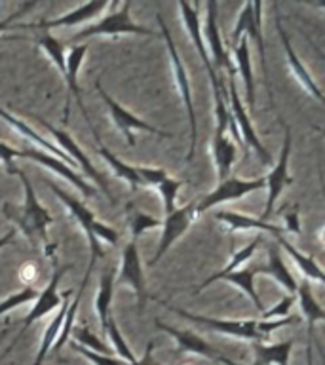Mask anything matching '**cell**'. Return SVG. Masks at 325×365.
Masks as SVG:
<instances>
[{"instance_id": "cell-35", "label": "cell", "mask_w": 325, "mask_h": 365, "mask_svg": "<svg viewBox=\"0 0 325 365\" xmlns=\"http://www.w3.org/2000/svg\"><path fill=\"white\" fill-rule=\"evenodd\" d=\"M276 242H278V244L282 245L287 253H289L291 259L296 262V267H299V270H301L304 278L316 279V282H324V272H321V268L318 267V262L314 261L312 257H306L304 253H301V251L296 250L295 245L291 244L289 240L284 238V234L278 236Z\"/></svg>"}, {"instance_id": "cell-12", "label": "cell", "mask_w": 325, "mask_h": 365, "mask_svg": "<svg viewBox=\"0 0 325 365\" xmlns=\"http://www.w3.org/2000/svg\"><path fill=\"white\" fill-rule=\"evenodd\" d=\"M289 156H291V128L285 124V139H284V147H282V153H279V158L276 162V165L272 168V171L264 177L268 187V198L267 205H264V213L262 217H259L261 221H267L268 217L272 215L274 205L278 202L279 194L284 192L285 187H289L293 182V177H289L287 173V168H289Z\"/></svg>"}, {"instance_id": "cell-2", "label": "cell", "mask_w": 325, "mask_h": 365, "mask_svg": "<svg viewBox=\"0 0 325 365\" xmlns=\"http://www.w3.org/2000/svg\"><path fill=\"white\" fill-rule=\"evenodd\" d=\"M175 314L181 318L190 319L194 324H200L211 331H219L221 335L234 336V339H242V341L249 342H264L270 336V333L284 325H289L293 322H299V318H282V319H270V322H262V319H225V318H210V316H198V314L187 312L181 308L170 307Z\"/></svg>"}, {"instance_id": "cell-27", "label": "cell", "mask_w": 325, "mask_h": 365, "mask_svg": "<svg viewBox=\"0 0 325 365\" xmlns=\"http://www.w3.org/2000/svg\"><path fill=\"white\" fill-rule=\"evenodd\" d=\"M291 348H293V341L279 342V344L253 342V350H255L253 365H287Z\"/></svg>"}, {"instance_id": "cell-19", "label": "cell", "mask_w": 325, "mask_h": 365, "mask_svg": "<svg viewBox=\"0 0 325 365\" xmlns=\"http://www.w3.org/2000/svg\"><path fill=\"white\" fill-rule=\"evenodd\" d=\"M205 10H207V19H205V36H207V44H210L211 53H213V61H215L217 67L227 68L228 74L234 76V67H232V63H230V57H228L227 46L222 44L221 33H219V21H217L219 6H217V2L210 0V2L205 4Z\"/></svg>"}, {"instance_id": "cell-42", "label": "cell", "mask_w": 325, "mask_h": 365, "mask_svg": "<svg viewBox=\"0 0 325 365\" xmlns=\"http://www.w3.org/2000/svg\"><path fill=\"white\" fill-rule=\"evenodd\" d=\"M293 302H295V297L293 295L284 297V299L276 302L270 310L262 312V322H270L272 318H289V310L291 307H293Z\"/></svg>"}, {"instance_id": "cell-46", "label": "cell", "mask_w": 325, "mask_h": 365, "mask_svg": "<svg viewBox=\"0 0 325 365\" xmlns=\"http://www.w3.org/2000/svg\"><path fill=\"white\" fill-rule=\"evenodd\" d=\"M285 221H287V230H289V232H301V230H299V215H296V210L287 213V215H285Z\"/></svg>"}, {"instance_id": "cell-44", "label": "cell", "mask_w": 325, "mask_h": 365, "mask_svg": "<svg viewBox=\"0 0 325 365\" xmlns=\"http://www.w3.org/2000/svg\"><path fill=\"white\" fill-rule=\"evenodd\" d=\"M34 6H36V0H33V2H25V4L19 6V8H17V10L14 11V14H10V16L6 17V19H0V33H4V31H8V29L11 27V23L16 21L17 17L23 16L25 11L31 10V8H34Z\"/></svg>"}, {"instance_id": "cell-48", "label": "cell", "mask_w": 325, "mask_h": 365, "mask_svg": "<svg viewBox=\"0 0 325 365\" xmlns=\"http://www.w3.org/2000/svg\"><path fill=\"white\" fill-rule=\"evenodd\" d=\"M306 365H314V352H312V339H308V348H306Z\"/></svg>"}, {"instance_id": "cell-31", "label": "cell", "mask_w": 325, "mask_h": 365, "mask_svg": "<svg viewBox=\"0 0 325 365\" xmlns=\"http://www.w3.org/2000/svg\"><path fill=\"white\" fill-rule=\"evenodd\" d=\"M114 295V270L113 268H105L101 276V285H99V293L96 297V312L101 322V331L105 333L107 322L110 318V304H113Z\"/></svg>"}, {"instance_id": "cell-4", "label": "cell", "mask_w": 325, "mask_h": 365, "mask_svg": "<svg viewBox=\"0 0 325 365\" xmlns=\"http://www.w3.org/2000/svg\"><path fill=\"white\" fill-rule=\"evenodd\" d=\"M46 185H48V188H50L51 192L56 194L57 198L61 200V204L65 205L68 211H71V215L76 219V222H78L80 227L84 228L86 236H88V240H90V251H91L90 264L91 267H96L97 257H99V259H103V257H105V251L101 250L99 240H105V242H108V244L116 245L118 244V232H116L113 227L105 225V222L97 221V217L93 211L88 210V207H86V205L82 204L80 200H76L74 196H71L67 190H63V188L57 187L56 182L48 181Z\"/></svg>"}, {"instance_id": "cell-6", "label": "cell", "mask_w": 325, "mask_h": 365, "mask_svg": "<svg viewBox=\"0 0 325 365\" xmlns=\"http://www.w3.org/2000/svg\"><path fill=\"white\" fill-rule=\"evenodd\" d=\"M116 10H113L108 16H105L101 21L88 25L82 31L74 34L73 42H80V40L93 38V36H120V34H143V36H158L156 31H148L147 27L137 25L131 19V2H122L114 6Z\"/></svg>"}, {"instance_id": "cell-21", "label": "cell", "mask_w": 325, "mask_h": 365, "mask_svg": "<svg viewBox=\"0 0 325 365\" xmlns=\"http://www.w3.org/2000/svg\"><path fill=\"white\" fill-rule=\"evenodd\" d=\"M154 325H156L158 329L165 331L167 335L173 336L177 341V344H179V350H181V352L196 354V356H202V358L207 359H215V361H222V359H225L221 354L217 352L215 348L211 346V344H207L202 336H198L196 333H192V331H181L177 329V327H171V325L162 324V322H156Z\"/></svg>"}, {"instance_id": "cell-3", "label": "cell", "mask_w": 325, "mask_h": 365, "mask_svg": "<svg viewBox=\"0 0 325 365\" xmlns=\"http://www.w3.org/2000/svg\"><path fill=\"white\" fill-rule=\"evenodd\" d=\"M179 10H181V17L185 27H187V33L190 34L196 50H198V56L204 63L205 71L210 74L211 88H213V97H215V116H217V130L215 133H225L228 128V118H230V113H228V103H227V90L225 86L217 76V71L211 63L210 56H207V50L204 46V34H202V21H200V4H187V2H179Z\"/></svg>"}, {"instance_id": "cell-47", "label": "cell", "mask_w": 325, "mask_h": 365, "mask_svg": "<svg viewBox=\"0 0 325 365\" xmlns=\"http://www.w3.org/2000/svg\"><path fill=\"white\" fill-rule=\"evenodd\" d=\"M14 236H16V228H11L10 232L4 234V236H2V238H0V250H2V247H4V245L10 244L11 240H14Z\"/></svg>"}, {"instance_id": "cell-17", "label": "cell", "mask_w": 325, "mask_h": 365, "mask_svg": "<svg viewBox=\"0 0 325 365\" xmlns=\"http://www.w3.org/2000/svg\"><path fill=\"white\" fill-rule=\"evenodd\" d=\"M19 158L33 160L36 164L44 165L46 170L56 171L57 175H61L63 179H67L68 182H73L74 187L78 188L84 196H93V194H96V188L91 187L86 179H82L73 168H68L65 162H61L59 158H53V156H50L48 153H44V150H40V148H25V150H19Z\"/></svg>"}, {"instance_id": "cell-15", "label": "cell", "mask_w": 325, "mask_h": 365, "mask_svg": "<svg viewBox=\"0 0 325 365\" xmlns=\"http://www.w3.org/2000/svg\"><path fill=\"white\" fill-rule=\"evenodd\" d=\"M61 274L63 270H59L57 268L56 272H53V276H51L50 284L46 285V289H42V293H38V297H36V302H34V307L31 308V312L27 314V318H25V322H23L21 329H19V333L16 335V339L11 341V344L4 350V354L0 356V361L8 356V354L14 350V346H16L17 342H19V339H21L23 335H25V331L31 327V325L34 324V322H38L42 316H46V314H50L51 310H56V308H59V304H61V297H59V293H57V285H59V279H61Z\"/></svg>"}, {"instance_id": "cell-36", "label": "cell", "mask_w": 325, "mask_h": 365, "mask_svg": "<svg viewBox=\"0 0 325 365\" xmlns=\"http://www.w3.org/2000/svg\"><path fill=\"white\" fill-rule=\"evenodd\" d=\"M38 46L42 50L48 53L51 61L56 63V67L59 68V73L63 74V78H65V73H67V67H65V57H67V48L59 42L57 38H53L51 34L44 33L38 38Z\"/></svg>"}, {"instance_id": "cell-34", "label": "cell", "mask_w": 325, "mask_h": 365, "mask_svg": "<svg viewBox=\"0 0 325 365\" xmlns=\"http://www.w3.org/2000/svg\"><path fill=\"white\" fill-rule=\"evenodd\" d=\"M261 240H262L261 234H257V236H255V238H253V242H251L249 245H245V247H242V250H239L238 253H234V257H232V259H230V262H228L227 267L222 268L221 272L213 274V276H210V278L205 279V282H202V284L198 285V289H196V293H194V295H198L200 291L205 289L207 285H211V284H213V282H217V279H222V278H225V276H227V274L234 272V270H239V267H242L244 262L249 261L251 257H253V253H255L257 247H259V244H261Z\"/></svg>"}, {"instance_id": "cell-11", "label": "cell", "mask_w": 325, "mask_h": 365, "mask_svg": "<svg viewBox=\"0 0 325 365\" xmlns=\"http://www.w3.org/2000/svg\"><path fill=\"white\" fill-rule=\"evenodd\" d=\"M242 34H245L249 40H255L257 50H259V57H261L262 68L267 73V53H264V40H262V4L255 2V4H244L242 11H239L238 21L234 25V31L230 34V50H234L238 42L242 40Z\"/></svg>"}, {"instance_id": "cell-13", "label": "cell", "mask_w": 325, "mask_h": 365, "mask_svg": "<svg viewBox=\"0 0 325 365\" xmlns=\"http://www.w3.org/2000/svg\"><path fill=\"white\" fill-rule=\"evenodd\" d=\"M267 181H264V177H259V179H249V181H245V179H236V177H230V179H225V181L219 182V187L210 192L205 198L198 200V204H196V211L200 213H204V211L211 210L213 205L217 204H225V202H232V200H239L244 198L245 194L257 192V190H261L264 188Z\"/></svg>"}, {"instance_id": "cell-1", "label": "cell", "mask_w": 325, "mask_h": 365, "mask_svg": "<svg viewBox=\"0 0 325 365\" xmlns=\"http://www.w3.org/2000/svg\"><path fill=\"white\" fill-rule=\"evenodd\" d=\"M14 175L19 177L25 188V204L23 207H16V205L6 204L2 210L10 219L16 221V225L21 228V232L29 238V242H42L46 247V255H50V240H48V227L53 222V217L48 213L44 205L40 204L34 192L33 182L29 181V177L25 175V171L16 170Z\"/></svg>"}, {"instance_id": "cell-14", "label": "cell", "mask_w": 325, "mask_h": 365, "mask_svg": "<svg viewBox=\"0 0 325 365\" xmlns=\"http://www.w3.org/2000/svg\"><path fill=\"white\" fill-rule=\"evenodd\" d=\"M36 120H38L40 124L44 125L46 130L50 131L51 135L56 137V141L59 143V148H61L63 153L67 154L68 158L73 160L74 164L82 165V170L86 171V175L90 177L93 182H97V187L101 188L103 192H105V196H107L110 202H114V196H113V192H110V188H108L107 181H105V177H103L101 173H99V171L93 168V164L90 162V158L86 156L84 150L80 148L78 143L74 141L73 137H71V133H67L65 130H59V128H53V125H50L48 122H46V120H42V118H36Z\"/></svg>"}, {"instance_id": "cell-38", "label": "cell", "mask_w": 325, "mask_h": 365, "mask_svg": "<svg viewBox=\"0 0 325 365\" xmlns=\"http://www.w3.org/2000/svg\"><path fill=\"white\" fill-rule=\"evenodd\" d=\"M105 335L108 336V341L113 342V348L120 354V359H122V361H125L128 365H131L133 361H135V356H133V352H131V348L128 346V342L124 341V336H122V333H120L118 325H116L113 316L108 318L107 327H105Z\"/></svg>"}, {"instance_id": "cell-10", "label": "cell", "mask_w": 325, "mask_h": 365, "mask_svg": "<svg viewBox=\"0 0 325 365\" xmlns=\"http://www.w3.org/2000/svg\"><path fill=\"white\" fill-rule=\"evenodd\" d=\"M118 282L120 284H128L133 289L137 299V312L141 316L143 310H145V304H147V284H145V274H143L141 255H139V250H137V240H131L122 251Z\"/></svg>"}, {"instance_id": "cell-39", "label": "cell", "mask_w": 325, "mask_h": 365, "mask_svg": "<svg viewBox=\"0 0 325 365\" xmlns=\"http://www.w3.org/2000/svg\"><path fill=\"white\" fill-rule=\"evenodd\" d=\"M162 227V221L160 219H154V217L147 215V213H141V211H133L130 217V230H131V240H139L143 232H147L150 228Z\"/></svg>"}, {"instance_id": "cell-41", "label": "cell", "mask_w": 325, "mask_h": 365, "mask_svg": "<svg viewBox=\"0 0 325 365\" xmlns=\"http://www.w3.org/2000/svg\"><path fill=\"white\" fill-rule=\"evenodd\" d=\"M71 346L76 350V352L80 354V356H84V358H88L93 365H128L125 361H122V359L118 358H113V356H101V354H96L91 352V350H88V348L80 346L78 342H71Z\"/></svg>"}, {"instance_id": "cell-25", "label": "cell", "mask_w": 325, "mask_h": 365, "mask_svg": "<svg viewBox=\"0 0 325 365\" xmlns=\"http://www.w3.org/2000/svg\"><path fill=\"white\" fill-rule=\"evenodd\" d=\"M211 153H213L219 182L225 181L228 179V173L232 170L234 160H236V145L230 137H227V133H215L213 143H211Z\"/></svg>"}, {"instance_id": "cell-7", "label": "cell", "mask_w": 325, "mask_h": 365, "mask_svg": "<svg viewBox=\"0 0 325 365\" xmlns=\"http://www.w3.org/2000/svg\"><path fill=\"white\" fill-rule=\"evenodd\" d=\"M227 103H228V113H230V118L234 120L236 124V130L239 133V139L244 141L245 147L253 148L264 165L272 164V156L267 150V147H262L261 139L257 137L255 130H253V124H251L249 116H247V110L244 107V101L239 97L238 90H236V84L232 82V78L228 80L227 84Z\"/></svg>"}, {"instance_id": "cell-32", "label": "cell", "mask_w": 325, "mask_h": 365, "mask_svg": "<svg viewBox=\"0 0 325 365\" xmlns=\"http://www.w3.org/2000/svg\"><path fill=\"white\" fill-rule=\"evenodd\" d=\"M93 137H96V145H97V150H99V154H101L103 158L107 160V164L110 165L114 170V173L120 177V179H124V181L130 182V187L133 188V190H137V188L141 187L143 182L141 179H139V175H137L135 171V165H128L124 164L122 160L116 158L110 150H108L105 145H103L101 137H99V133H97V130H93Z\"/></svg>"}, {"instance_id": "cell-30", "label": "cell", "mask_w": 325, "mask_h": 365, "mask_svg": "<svg viewBox=\"0 0 325 365\" xmlns=\"http://www.w3.org/2000/svg\"><path fill=\"white\" fill-rule=\"evenodd\" d=\"M68 295H71V291L65 293V299H63L61 304H59V310H57L56 318L51 319V324L46 327L44 335H42V342H40V350L38 354H36V359H34V365L44 364L46 356L50 354L53 342L57 341V336H59V333H61L63 319H65V314H67V308H68Z\"/></svg>"}, {"instance_id": "cell-40", "label": "cell", "mask_w": 325, "mask_h": 365, "mask_svg": "<svg viewBox=\"0 0 325 365\" xmlns=\"http://www.w3.org/2000/svg\"><path fill=\"white\" fill-rule=\"evenodd\" d=\"M38 297V291L34 289V287H23L21 291H17V293H14V295H10L8 299H4V301L0 302V316H4V314L11 312V310H16L17 307H21V304H25V302H31L34 301Z\"/></svg>"}, {"instance_id": "cell-43", "label": "cell", "mask_w": 325, "mask_h": 365, "mask_svg": "<svg viewBox=\"0 0 325 365\" xmlns=\"http://www.w3.org/2000/svg\"><path fill=\"white\" fill-rule=\"evenodd\" d=\"M14 158H19V150L0 141V162H2L4 170L10 175H14V171H16V168H14Z\"/></svg>"}, {"instance_id": "cell-37", "label": "cell", "mask_w": 325, "mask_h": 365, "mask_svg": "<svg viewBox=\"0 0 325 365\" xmlns=\"http://www.w3.org/2000/svg\"><path fill=\"white\" fill-rule=\"evenodd\" d=\"M71 335L74 336V342H78L80 346L88 348L91 352L101 354V356H113L114 350H110V348H108L99 336L93 335L86 325H82V327H73Z\"/></svg>"}, {"instance_id": "cell-20", "label": "cell", "mask_w": 325, "mask_h": 365, "mask_svg": "<svg viewBox=\"0 0 325 365\" xmlns=\"http://www.w3.org/2000/svg\"><path fill=\"white\" fill-rule=\"evenodd\" d=\"M276 29H278L279 40H282V44H284L285 56H287V63H289V68H291V73H293V76L299 80V84H301L302 88H304L308 93H310V96L316 97L318 101H324V96H321L319 86L314 82V78L310 76V73H308L306 68H304V65H302L301 59H299V56H296L295 50H293V46H291L289 36H287V33H285L284 23H282V17H279V14H276Z\"/></svg>"}, {"instance_id": "cell-22", "label": "cell", "mask_w": 325, "mask_h": 365, "mask_svg": "<svg viewBox=\"0 0 325 365\" xmlns=\"http://www.w3.org/2000/svg\"><path fill=\"white\" fill-rule=\"evenodd\" d=\"M110 2H88V4H82L78 8H74L73 11H67L63 16L56 17V19H48V21L42 23H31V25H23V29L29 27H38V29H57V27H71V25H80V23L90 21L97 14H101L105 8H108Z\"/></svg>"}, {"instance_id": "cell-28", "label": "cell", "mask_w": 325, "mask_h": 365, "mask_svg": "<svg viewBox=\"0 0 325 365\" xmlns=\"http://www.w3.org/2000/svg\"><path fill=\"white\" fill-rule=\"evenodd\" d=\"M234 57L238 63V73L244 80L245 91H247V101L249 107H255V80H253V68H251V56H249V38L242 36L238 46L234 48Z\"/></svg>"}, {"instance_id": "cell-24", "label": "cell", "mask_w": 325, "mask_h": 365, "mask_svg": "<svg viewBox=\"0 0 325 365\" xmlns=\"http://www.w3.org/2000/svg\"><path fill=\"white\" fill-rule=\"evenodd\" d=\"M215 221L225 222L230 230H259V232H267L274 238H278L284 234V230L276 225H270L267 221H261L259 217H249L239 211H217Z\"/></svg>"}, {"instance_id": "cell-33", "label": "cell", "mask_w": 325, "mask_h": 365, "mask_svg": "<svg viewBox=\"0 0 325 365\" xmlns=\"http://www.w3.org/2000/svg\"><path fill=\"white\" fill-rule=\"evenodd\" d=\"M259 272V267L255 268H242V270H234V272L227 274L222 279H227L228 284H234L236 287L244 291L245 297H249V301L255 304V308L259 312H264V307H262L261 297L257 295L255 291V274Z\"/></svg>"}, {"instance_id": "cell-9", "label": "cell", "mask_w": 325, "mask_h": 365, "mask_svg": "<svg viewBox=\"0 0 325 365\" xmlns=\"http://www.w3.org/2000/svg\"><path fill=\"white\" fill-rule=\"evenodd\" d=\"M96 90H97V93L101 96L103 101H105V105H107L108 114H110V118H113V122L116 124V128H118V130L124 133L128 145H131V147L135 145V139H133V131L135 130L148 131V133H154V135H160V137H167V139H170V137H173L170 131L158 130V128H154V125H150L148 122H145V120L137 118L135 114H131L130 110H125V108L122 107L118 101H114L113 97L108 96L107 91L103 90V86L99 80L96 82Z\"/></svg>"}, {"instance_id": "cell-45", "label": "cell", "mask_w": 325, "mask_h": 365, "mask_svg": "<svg viewBox=\"0 0 325 365\" xmlns=\"http://www.w3.org/2000/svg\"><path fill=\"white\" fill-rule=\"evenodd\" d=\"M153 350H154V341H150L148 342L147 350H145V356H143L141 359H135L131 365H160L153 359Z\"/></svg>"}, {"instance_id": "cell-26", "label": "cell", "mask_w": 325, "mask_h": 365, "mask_svg": "<svg viewBox=\"0 0 325 365\" xmlns=\"http://www.w3.org/2000/svg\"><path fill=\"white\" fill-rule=\"evenodd\" d=\"M259 272L270 274L289 295H295L296 293L299 284L293 278V274L289 272V268L285 267V262L282 261V255H279V250L276 244L270 245V250H268V264L267 267H259Z\"/></svg>"}, {"instance_id": "cell-29", "label": "cell", "mask_w": 325, "mask_h": 365, "mask_svg": "<svg viewBox=\"0 0 325 365\" xmlns=\"http://www.w3.org/2000/svg\"><path fill=\"white\" fill-rule=\"evenodd\" d=\"M296 295H299V302H301V310L302 316L306 319L308 324V339H312L314 333V325L325 319V310L321 308L318 301H316V297H314L312 289H310V285L308 282H301L299 287H296Z\"/></svg>"}, {"instance_id": "cell-5", "label": "cell", "mask_w": 325, "mask_h": 365, "mask_svg": "<svg viewBox=\"0 0 325 365\" xmlns=\"http://www.w3.org/2000/svg\"><path fill=\"white\" fill-rule=\"evenodd\" d=\"M158 16V25L160 33L165 40V50H167V56H170L171 63V73H173V80H175L177 90H179V96H181L182 103H185V108H187L188 116V125H190V147H188L187 162L192 160L194 150H196V139H198V124H196V113H194V101H192V91H190V82H188V73L185 65H182V59L177 51L175 44H173V38H171V33L167 25H165L162 14H156Z\"/></svg>"}, {"instance_id": "cell-18", "label": "cell", "mask_w": 325, "mask_h": 365, "mask_svg": "<svg viewBox=\"0 0 325 365\" xmlns=\"http://www.w3.org/2000/svg\"><path fill=\"white\" fill-rule=\"evenodd\" d=\"M86 53H88V44H80L71 48V51H68L67 57H65V67H67V73H65V84H67V91H68L67 105H65V120L68 118V105H71V97H74L76 103H78L80 110H82V114H84L86 122L90 124L91 131H93L96 128H93V124H91L88 113H86L84 101H82V90H80V86H78V71L80 67H82V61H84Z\"/></svg>"}, {"instance_id": "cell-16", "label": "cell", "mask_w": 325, "mask_h": 365, "mask_svg": "<svg viewBox=\"0 0 325 365\" xmlns=\"http://www.w3.org/2000/svg\"><path fill=\"white\" fill-rule=\"evenodd\" d=\"M135 171L143 185H147V187H153L158 190L160 196H162V202H164L165 215L175 210V200L177 194H179V190H181L182 187V181H179V179H171L162 168L139 165V168H135Z\"/></svg>"}, {"instance_id": "cell-8", "label": "cell", "mask_w": 325, "mask_h": 365, "mask_svg": "<svg viewBox=\"0 0 325 365\" xmlns=\"http://www.w3.org/2000/svg\"><path fill=\"white\" fill-rule=\"evenodd\" d=\"M196 204L198 202L194 200V202H188L182 207H175L171 213L165 215V219L162 221V238H160L158 250H156L154 257L148 262V267H156L162 261V257L171 250V245L175 244L177 240L181 238L182 234L192 227V222L198 219Z\"/></svg>"}, {"instance_id": "cell-23", "label": "cell", "mask_w": 325, "mask_h": 365, "mask_svg": "<svg viewBox=\"0 0 325 365\" xmlns=\"http://www.w3.org/2000/svg\"><path fill=\"white\" fill-rule=\"evenodd\" d=\"M0 118L4 120V122H8V124H10L11 128H14V130H16L17 133H19V135L25 137L27 141L34 143L36 147L42 148L44 153H48V154H50V156H57V158H61V162H63V160H65V164H67L68 168H76V164H74L73 160L68 158L67 154L63 153L61 148L56 147V145H51V143L48 141L46 137H42V135H40V133H36V131H34L33 128H31V125L25 124L23 120H19V118H17V116H14V114H10V113H8V110H4V108H0Z\"/></svg>"}]
</instances>
